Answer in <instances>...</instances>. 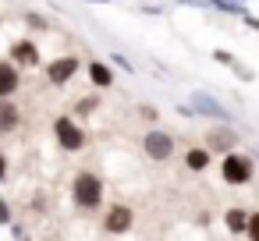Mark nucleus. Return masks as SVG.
Instances as JSON below:
<instances>
[{"mask_svg": "<svg viewBox=\"0 0 259 241\" xmlns=\"http://www.w3.org/2000/svg\"><path fill=\"white\" fill-rule=\"evenodd\" d=\"M71 199H75V206H78L82 213L100 209V202H103V181H100V174H89V170L75 174V181H71Z\"/></svg>", "mask_w": 259, "mask_h": 241, "instance_id": "obj_1", "label": "nucleus"}, {"mask_svg": "<svg viewBox=\"0 0 259 241\" xmlns=\"http://www.w3.org/2000/svg\"><path fill=\"white\" fill-rule=\"evenodd\" d=\"M252 160L245 156V153H224V160H220V177L227 181V184H248L252 181Z\"/></svg>", "mask_w": 259, "mask_h": 241, "instance_id": "obj_2", "label": "nucleus"}, {"mask_svg": "<svg viewBox=\"0 0 259 241\" xmlns=\"http://www.w3.org/2000/svg\"><path fill=\"white\" fill-rule=\"evenodd\" d=\"M54 135H57V146L64 149V153H78V149H85V131L71 121V117H57V124H54Z\"/></svg>", "mask_w": 259, "mask_h": 241, "instance_id": "obj_3", "label": "nucleus"}, {"mask_svg": "<svg viewBox=\"0 0 259 241\" xmlns=\"http://www.w3.org/2000/svg\"><path fill=\"white\" fill-rule=\"evenodd\" d=\"M142 146H146V156L153 163H167L174 156V135H167V131H149L142 138Z\"/></svg>", "mask_w": 259, "mask_h": 241, "instance_id": "obj_4", "label": "nucleus"}, {"mask_svg": "<svg viewBox=\"0 0 259 241\" xmlns=\"http://www.w3.org/2000/svg\"><path fill=\"white\" fill-rule=\"evenodd\" d=\"M132 223H135V213L128 206H110L103 216V234H124L132 230Z\"/></svg>", "mask_w": 259, "mask_h": 241, "instance_id": "obj_5", "label": "nucleus"}, {"mask_svg": "<svg viewBox=\"0 0 259 241\" xmlns=\"http://www.w3.org/2000/svg\"><path fill=\"white\" fill-rule=\"evenodd\" d=\"M75 75H78V57H57V61L47 64V78H50L54 85H64V82H71Z\"/></svg>", "mask_w": 259, "mask_h": 241, "instance_id": "obj_6", "label": "nucleus"}, {"mask_svg": "<svg viewBox=\"0 0 259 241\" xmlns=\"http://www.w3.org/2000/svg\"><path fill=\"white\" fill-rule=\"evenodd\" d=\"M11 61H15L18 68H36V64H39L36 43H32V39H18V43L11 46Z\"/></svg>", "mask_w": 259, "mask_h": 241, "instance_id": "obj_7", "label": "nucleus"}, {"mask_svg": "<svg viewBox=\"0 0 259 241\" xmlns=\"http://www.w3.org/2000/svg\"><path fill=\"white\" fill-rule=\"evenodd\" d=\"M18 85H22L18 64H15V61H0V96H11V92H18Z\"/></svg>", "mask_w": 259, "mask_h": 241, "instance_id": "obj_8", "label": "nucleus"}, {"mask_svg": "<svg viewBox=\"0 0 259 241\" xmlns=\"http://www.w3.org/2000/svg\"><path fill=\"white\" fill-rule=\"evenodd\" d=\"M192 107L199 110V114H209V117H217V121H231V114L213 100V96H206V92H195L192 96Z\"/></svg>", "mask_w": 259, "mask_h": 241, "instance_id": "obj_9", "label": "nucleus"}, {"mask_svg": "<svg viewBox=\"0 0 259 241\" xmlns=\"http://www.w3.org/2000/svg\"><path fill=\"white\" fill-rule=\"evenodd\" d=\"M234 142H238V135H234L231 128H213V131L206 135V146H209L213 153H231Z\"/></svg>", "mask_w": 259, "mask_h": 241, "instance_id": "obj_10", "label": "nucleus"}, {"mask_svg": "<svg viewBox=\"0 0 259 241\" xmlns=\"http://www.w3.org/2000/svg\"><path fill=\"white\" fill-rule=\"evenodd\" d=\"M18 124H22V114H18V107H15V103H8V100H0V135L15 131Z\"/></svg>", "mask_w": 259, "mask_h": 241, "instance_id": "obj_11", "label": "nucleus"}, {"mask_svg": "<svg viewBox=\"0 0 259 241\" xmlns=\"http://www.w3.org/2000/svg\"><path fill=\"white\" fill-rule=\"evenodd\" d=\"M89 78H93L96 89H110V85H114V71H110L107 64H100V61L89 64Z\"/></svg>", "mask_w": 259, "mask_h": 241, "instance_id": "obj_12", "label": "nucleus"}, {"mask_svg": "<svg viewBox=\"0 0 259 241\" xmlns=\"http://www.w3.org/2000/svg\"><path fill=\"white\" fill-rule=\"evenodd\" d=\"M224 223L231 234H248V213L245 209H227L224 213Z\"/></svg>", "mask_w": 259, "mask_h": 241, "instance_id": "obj_13", "label": "nucleus"}, {"mask_svg": "<svg viewBox=\"0 0 259 241\" xmlns=\"http://www.w3.org/2000/svg\"><path fill=\"white\" fill-rule=\"evenodd\" d=\"M209 153H213L209 146H206V149H188V153H185V167L195 170V174L206 170V167H209Z\"/></svg>", "mask_w": 259, "mask_h": 241, "instance_id": "obj_14", "label": "nucleus"}, {"mask_svg": "<svg viewBox=\"0 0 259 241\" xmlns=\"http://www.w3.org/2000/svg\"><path fill=\"white\" fill-rule=\"evenodd\" d=\"M248 237H255V241H259V213H252V216H248Z\"/></svg>", "mask_w": 259, "mask_h": 241, "instance_id": "obj_15", "label": "nucleus"}, {"mask_svg": "<svg viewBox=\"0 0 259 241\" xmlns=\"http://www.w3.org/2000/svg\"><path fill=\"white\" fill-rule=\"evenodd\" d=\"M213 61H220V64H227V68H234V64H238V61H234L231 54H224V50H217V54H213Z\"/></svg>", "mask_w": 259, "mask_h": 241, "instance_id": "obj_16", "label": "nucleus"}, {"mask_svg": "<svg viewBox=\"0 0 259 241\" xmlns=\"http://www.w3.org/2000/svg\"><path fill=\"white\" fill-rule=\"evenodd\" d=\"M93 110H96V100H93V96H89V100H82V103H78V114H93Z\"/></svg>", "mask_w": 259, "mask_h": 241, "instance_id": "obj_17", "label": "nucleus"}, {"mask_svg": "<svg viewBox=\"0 0 259 241\" xmlns=\"http://www.w3.org/2000/svg\"><path fill=\"white\" fill-rule=\"evenodd\" d=\"M25 22H29V25H32V29H47V22H43V18H39V15H25Z\"/></svg>", "mask_w": 259, "mask_h": 241, "instance_id": "obj_18", "label": "nucleus"}, {"mask_svg": "<svg viewBox=\"0 0 259 241\" xmlns=\"http://www.w3.org/2000/svg\"><path fill=\"white\" fill-rule=\"evenodd\" d=\"M8 220H11V213H8V202L0 199V223H8Z\"/></svg>", "mask_w": 259, "mask_h": 241, "instance_id": "obj_19", "label": "nucleus"}, {"mask_svg": "<svg viewBox=\"0 0 259 241\" xmlns=\"http://www.w3.org/2000/svg\"><path fill=\"white\" fill-rule=\"evenodd\" d=\"M8 177V160H4V153H0V181Z\"/></svg>", "mask_w": 259, "mask_h": 241, "instance_id": "obj_20", "label": "nucleus"}, {"mask_svg": "<svg viewBox=\"0 0 259 241\" xmlns=\"http://www.w3.org/2000/svg\"><path fill=\"white\" fill-rule=\"evenodd\" d=\"M245 25H248V29H255V32H259V18H248V15H245Z\"/></svg>", "mask_w": 259, "mask_h": 241, "instance_id": "obj_21", "label": "nucleus"}, {"mask_svg": "<svg viewBox=\"0 0 259 241\" xmlns=\"http://www.w3.org/2000/svg\"><path fill=\"white\" fill-rule=\"evenodd\" d=\"M96 4H107V0H96Z\"/></svg>", "mask_w": 259, "mask_h": 241, "instance_id": "obj_22", "label": "nucleus"}]
</instances>
